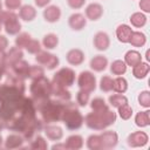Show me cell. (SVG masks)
I'll return each mask as SVG.
<instances>
[{"mask_svg": "<svg viewBox=\"0 0 150 150\" xmlns=\"http://www.w3.org/2000/svg\"><path fill=\"white\" fill-rule=\"evenodd\" d=\"M25 80L15 75L6 74V80L0 84V103L12 102L23 97L25 94Z\"/></svg>", "mask_w": 150, "mask_h": 150, "instance_id": "1", "label": "cell"}, {"mask_svg": "<svg viewBox=\"0 0 150 150\" xmlns=\"http://www.w3.org/2000/svg\"><path fill=\"white\" fill-rule=\"evenodd\" d=\"M67 103L61 102L56 98H52L50 96L46 101V103L36 110V116L42 122V124H50L52 122L61 121V116Z\"/></svg>", "mask_w": 150, "mask_h": 150, "instance_id": "2", "label": "cell"}, {"mask_svg": "<svg viewBox=\"0 0 150 150\" xmlns=\"http://www.w3.org/2000/svg\"><path fill=\"white\" fill-rule=\"evenodd\" d=\"M116 112H114L110 109L103 110V111H94L86 115L83 118V122L86 125L93 130H103L108 128L109 125L114 124L116 122Z\"/></svg>", "mask_w": 150, "mask_h": 150, "instance_id": "3", "label": "cell"}, {"mask_svg": "<svg viewBox=\"0 0 150 150\" xmlns=\"http://www.w3.org/2000/svg\"><path fill=\"white\" fill-rule=\"evenodd\" d=\"M61 121L66 124L69 130H76L83 124V116L80 110L76 108V104L71 101L68 102L64 107V110L61 116Z\"/></svg>", "mask_w": 150, "mask_h": 150, "instance_id": "4", "label": "cell"}, {"mask_svg": "<svg viewBox=\"0 0 150 150\" xmlns=\"http://www.w3.org/2000/svg\"><path fill=\"white\" fill-rule=\"evenodd\" d=\"M29 91L33 98H47L52 96V81L46 76L33 80L29 86Z\"/></svg>", "mask_w": 150, "mask_h": 150, "instance_id": "5", "label": "cell"}, {"mask_svg": "<svg viewBox=\"0 0 150 150\" xmlns=\"http://www.w3.org/2000/svg\"><path fill=\"white\" fill-rule=\"evenodd\" d=\"M74 82H75V71L68 67H64V68H61L60 70H57L54 74L53 80H52V83L63 87V88L70 87Z\"/></svg>", "mask_w": 150, "mask_h": 150, "instance_id": "6", "label": "cell"}, {"mask_svg": "<svg viewBox=\"0 0 150 150\" xmlns=\"http://www.w3.org/2000/svg\"><path fill=\"white\" fill-rule=\"evenodd\" d=\"M77 86L80 89L86 90L88 93H91L96 89V77L91 71L83 70L80 73L77 77Z\"/></svg>", "mask_w": 150, "mask_h": 150, "instance_id": "7", "label": "cell"}, {"mask_svg": "<svg viewBox=\"0 0 150 150\" xmlns=\"http://www.w3.org/2000/svg\"><path fill=\"white\" fill-rule=\"evenodd\" d=\"M35 60L39 64L43 66L45 68L52 70L54 68H56L60 63V60L56 55L52 54V53H48L47 50H40L38 54H35Z\"/></svg>", "mask_w": 150, "mask_h": 150, "instance_id": "8", "label": "cell"}, {"mask_svg": "<svg viewBox=\"0 0 150 150\" xmlns=\"http://www.w3.org/2000/svg\"><path fill=\"white\" fill-rule=\"evenodd\" d=\"M149 136L144 131H135L128 136V145L131 148H141L146 145Z\"/></svg>", "mask_w": 150, "mask_h": 150, "instance_id": "9", "label": "cell"}, {"mask_svg": "<svg viewBox=\"0 0 150 150\" xmlns=\"http://www.w3.org/2000/svg\"><path fill=\"white\" fill-rule=\"evenodd\" d=\"M100 137H101L102 149H112L118 143V135H117V132H115L112 130L103 131L100 135Z\"/></svg>", "mask_w": 150, "mask_h": 150, "instance_id": "10", "label": "cell"}, {"mask_svg": "<svg viewBox=\"0 0 150 150\" xmlns=\"http://www.w3.org/2000/svg\"><path fill=\"white\" fill-rule=\"evenodd\" d=\"M94 47L97 49V50H107L110 46V39H109V35L105 33V32H97L95 35H94Z\"/></svg>", "mask_w": 150, "mask_h": 150, "instance_id": "11", "label": "cell"}, {"mask_svg": "<svg viewBox=\"0 0 150 150\" xmlns=\"http://www.w3.org/2000/svg\"><path fill=\"white\" fill-rule=\"evenodd\" d=\"M102 15H103V7L100 4L93 2L86 7V18L87 19H89L91 21H96V20L101 19Z\"/></svg>", "mask_w": 150, "mask_h": 150, "instance_id": "12", "label": "cell"}, {"mask_svg": "<svg viewBox=\"0 0 150 150\" xmlns=\"http://www.w3.org/2000/svg\"><path fill=\"white\" fill-rule=\"evenodd\" d=\"M68 25L73 30H81L87 25V19L81 13H74L68 19Z\"/></svg>", "mask_w": 150, "mask_h": 150, "instance_id": "13", "label": "cell"}, {"mask_svg": "<svg viewBox=\"0 0 150 150\" xmlns=\"http://www.w3.org/2000/svg\"><path fill=\"white\" fill-rule=\"evenodd\" d=\"M66 59H67V62L69 64H71V66H80L84 61V53L81 49L73 48V49L68 50V53L66 54Z\"/></svg>", "mask_w": 150, "mask_h": 150, "instance_id": "14", "label": "cell"}, {"mask_svg": "<svg viewBox=\"0 0 150 150\" xmlns=\"http://www.w3.org/2000/svg\"><path fill=\"white\" fill-rule=\"evenodd\" d=\"M52 96L61 102H70L71 100V95L70 93L67 90V88H63V87H60V86H56L54 83H52Z\"/></svg>", "mask_w": 150, "mask_h": 150, "instance_id": "15", "label": "cell"}, {"mask_svg": "<svg viewBox=\"0 0 150 150\" xmlns=\"http://www.w3.org/2000/svg\"><path fill=\"white\" fill-rule=\"evenodd\" d=\"M61 18V9L56 6V5H50V6H47L46 9L43 11V19L47 21V22H56L59 21Z\"/></svg>", "mask_w": 150, "mask_h": 150, "instance_id": "16", "label": "cell"}, {"mask_svg": "<svg viewBox=\"0 0 150 150\" xmlns=\"http://www.w3.org/2000/svg\"><path fill=\"white\" fill-rule=\"evenodd\" d=\"M23 57V52L21 48L19 47H12L7 53H6V62H5V67L6 66H12L13 63L18 62L19 60H21Z\"/></svg>", "mask_w": 150, "mask_h": 150, "instance_id": "17", "label": "cell"}, {"mask_svg": "<svg viewBox=\"0 0 150 150\" xmlns=\"http://www.w3.org/2000/svg\"><path fill=\"white\" fill-rule=\"evenodd\" d=\"M132 29L130 26L125 25V23H122L117 28H116V36H117V40L122 43H128L129 40H130V36L132 34Z\"/></svg>", "mask_w": 150, "mask_h": 150, "instance_id": "18", "label": "cell"}, {"mask_svg": "<svg viewBox=\"0 0 150 150\" xmlns=\"http://www.w3.org/2000/svg\"><path fill=\"white\" fill-rule=\"evenodd\" d=\"M45 134L47 138H49L50 141H60L63 137L62 128L59 125H53V124H46Z\"/></svg>", "mask_w": 150, "mask_h": 150, "instance_id": "19", "label": "cell"}, {"mask_svg": "<svg viewBox=\"0 0 150 150\" xmlns=\"http://www.w3.org/2000/svg\"><path fill=\"white\" fill-rule=\"evenodd\" d=\"M25 139L20 134H11L7 136L6 141H5V148L6 149H18L21 148L23 144Z\"/></svg>", "mask_w": 150, "mask_h": 150, "instance_id": "20", "label": "cell"}, {"mask_svg": "<svg viewBox=\"0 0 150 150\" xmlns=\"http://www.w3.org/2000/svg\"><path fill=\"white\" fill-rule=\"evenodd\" d=\"M19 9V16L23 21H33L36 16V9L32 5H23Z\"/></svg>", "mask_w": 150, "mask_h": 150, "instance_id": "21", "label": "cell"}, {"mask_svg": "<svg viewBox=\"0 0 150 150\" xmlns=\"http://www.w3.org/2000/svg\"><path fill=\"white\" fill-rule=\"evenodd\" d=\"M90 68L95 71H103L108 66V59L103 55H96L90 60Z\"/></svg>", "mask_w": 150, "mask_h": 150, "instance_id": "22", "label": "cell"}, {"mask_svg": "<svg viewBox=\"0 0 150 150\" xmlns=\"http://www.w3.org/2000/svg\"><path fill=\"white\" fill-rule=\"evenodd\" d=\"M64 144L69 150H79L83 146V138L81 135H71L66 139Z\"/></svg>", "mask_w": 150, "mask_h": 150, "instance_id": "23", "label": "cell"}, {"mask_svg": "<svg viewBox=\"0 0 150 150\" xmlns=\"http://www.w3.org/2000/svg\"><path fill=\"white\" fill-rule=\"evenodd\" d=\"M124 62L127 66L134 67L139 62H142V55L137 50H128L124 55Z\"/></svg>", "mask_w": 150, "mask_h": 150, "instance_id": "24", "label": "cell"}, {"mask_svg": "<svg viewBox=\"0 0 150 150\" xmlns=\"http://www.w3.org/2000/svg\"><path fill=\"white\" fill-rule=\"evenodd\" d=\"M149 70H150V66L146 62H139L138 64L132 67V75L136 79L141 80L146 77V75L149 74Z\"/></svg>", "mask_w": 150, "mask_h": 150, "instance_id": "25", "label": "cell"}, {"mask_svg": "<svg viewBox=\"0 0 150 150\" xmlns=\"http://www.w3.org/2000/svg\"><path fill=\"white\" fill-rule=\"evenodd\" d=\"M135 123L139 128L148 127L150 124V111L149 110H144V111L137 112L136 116H135Z\"/></svg>", "mask_w": 150, "mask_h": 150, "instance_id": "26", "label": "cell"}, {"mask_svg": "<svg viewBox=\"0 0 150 150\" xmlns=\"http://www.w3.org/2000/svg\"><path fill=\"white\" fill-rule=\"evenodd\" d=\"M146 42V36L142 32H132L129 43L132 47H143Z\"/></svg>", "mask_w": 150, "mask_h": 150, "instance_id": "27", "label": "cell"}, {"mask_svg": "<svg viewBox=\"0 0 150 150\" xmlns=\"http://www.w3.org/2000/svg\"><path fill=\"white\" fill-rule=\"evenodd\" d=\"M128 89V81L123 76H117L112 80V90L120 94L125 93Z\"/></svg>", "mask_w": 150, "mask_h": 150, "instance_id": "28", "label": "cell"}, {"mask_svg": "<svg viewBox=\"0 0 150 150\" xmlns=\"http://www.w3.org/2000/svg\"><path fill=\"white\" fill-rule=\"evenodd\" d=\"M42 45L47 49H54V48H56V46L59 45V38H57V35L54 34V33L46 34L43 36V39H42Z\"/></svg>", "mask_w": 150, "mask_h": 150, "instance_id": "29", "label": "cell"}, {"mask_svg": "<svg viewBox=\"0 0 150 150\" xmlns=\"http://www.w3.org/2000/svg\"><path fill=\"white\" fill-rule=\"evenodd\" d=\"M5 30L7 34L9 35H15V34H19L20 30H21V23L19 21V18L14 19V20H11L9 22L5 23Z\"/></svg>", "mask_w": 150, "mask_h": 150, "instance_id": "30", "label": "cell"}, {"mask_svg": "<svg viewBox=\"0 0 150 150\" xmlns=\"http://www.w3.org/2000/svg\"><path fill=\"white\" fill-rule=\"evenodd\" d=\"M110 71L114 75H117V76L123 75L127 71V64H125V62L122 61V60H115V61H112V63L110 64Z\"/></svg>", "mask_w": 150, "mask_h": 150, "instance_id": "31", "label": "cell"}, {"mask_svg": "<svg viewBox=\"0 0 150 150\" xmlns=\"http://www.w3.org/2000/svg\"><path fill=\"white\" fill-rule=\"evenodd\" d=\"M129 20H130L131 25L134 27H137V28H141V27H143L146 23V16L142 12H135V13H132Z\"/></svg>", "mask_w": 150, "mask_h": 150, "instance_id": "32", "label": "cell"}, {"mask_svg": "<svg viewBox=\"0 0 150 150\" xmlns=\"http://www.w3.org/2000/svg\"><path fill=\"white\" fill-rule=\"evenodd\" d=\"M29 148L34 149V150H46L48 148V144H47V141L42 136L38 135V136L33 137V139L30 141Z\"/></svg>", "mask_w": 150, "mask_h": 150, "instance_id": "33", "label": "cell"}, {"mask_svg": "<svg viewBox=\"0 0 150 150\" xmlns=\"http://www.w3.org/2000/svg\"><path fill=\"white\" fill-rule=\"evenodd\" d=\"M109 103H110L111 107L118 108L122 104L128 103V98H127V96H124V95H122V94L118 93V94H114V95L109 96Z\"/></svg>", "mask_w": 150, "mask_h": 150, "instance_id": "34", "label": "cell"}, {"mask_svg": "<svg viewBox=\"0 0 150 150\" xmlns=\"http://www.w3.org/2000/svg\"><path fill=\"white\" fill-rule=\"evenodd\" d=\"M87 146L90 150H100V149H102V143H101L100 135H90L87 138Z\"/></svg>", "mask_w": 150, "mask_h": 150, "instance_id": "35", "label": "cell"}, {"mask_svg": "<svg viewBox=\"0 0 150 150\" xmlns=\"http://www.w3.org/2000/svg\"><path fill=\"white\" fill-rule=\"evenodd\" d=\"M45 76V69L41 66H29L28 69V77L30 80H36L39 77Z\"/></svg>", "mask_w": 150, "mask_h": 150, "instance_id": "36", "label": "cell"}, {"mask_svg": "<svg viewBox=\"0 0 150 150\" xmlns=\"http://www.w3.org/2000/svg\"><path fill=\"white\" fill-rule=\"evenodd\" d=\"M90 107L94 111H103V110H107L109 109V107L107 105L105 101L102 98V97H95L91 102H90Z\"/></svg>", "mask_w": 150, "mask_h": 150, "instance_id": "37", "label": "cell"}, {"mask_svg": "<svg viewBox=\"0 0 150 150\" xmlns=\"http://www.w3.org/2000/svg\"><path fill=\"white\" fill-rule=\"evenodd\" d=\"M30 39H32L30 34H28V33H20L15 38V46L19 47V48H21V49L22 48H26V46L30 41Z\"/></svg>", "mask_w": 150, "mask_h": 150, "instance_id": "38", "label": "cell"}, {"mask_svg": "<svg viewBox=\"0 0 150 150\" xmlns=\"http://www.w3.org/2000/svg\"><path fill=\"white\" fill-rule=\"evenodd\" d=\"M89 98H90V93L86 91V90H82L80 89L76 94V102L81 107H86L89 102Z\"/></svg>", "mask_w": 150, "mask_h": 150, "instance_id": "39", "label": "cell"}, {"mask_svg": "<svg viewBox=\"0 0 150 150\" xmlns=\"http://www.w3.org/2000/svg\"><path fill=\"white\" fill-rule=\"evenodd\" d=\"M118 109V115H120V117L122 118V120H129L130 117H131V115H132V108L128 104V103H124V104H122L121 107H118L117 108Z\"/></svg>", "mask_w": 150, "mask_h": 150, "instance_id": "40", "label": "cell"}, {"mask_svg": "<svg viewBox=\"0 0 150 150\" xmlns=\"http://www.w3.org/2000/svg\"><path fill=\"white\" fill-rule=\"evenodd\" d=\"M100 88L102 91L104 93H108V91H111L112 90V79L108 75L103 76L100 81Z\"/></svg>", "mask_w": 150, "mask_h": 150, "instance_id": "41", "label": "cell"}, {"mask_svg": "<svg viewBox=\"0 0 150 150\" xmlns=\"http://www.w3.org/2000/svg\"><path fill=\"white\" fill-rule=\"evenodd\" d=\"M19 18L13 11H1L0 12V23L1 25H5L7 22H9L11 20H14Z\"/></svg>", "mask_w": 150, "mask_h": 150, "instance_id": "42", "label": "cell"}, {"mask_svg": "<svg viewBox=\"0 0 150 150\" xmlns=\"http://www.w3.org/2000/svg\"><path fill=\"white\" fill-rule=\"evenodd\" d=\"M26 49L29 54H38L40 50H41V43L40 41L38 40H34V39H30V41L27 43L26 46Z\"/></svg>", "mask_w": 150, "mask_h": 150, "instance_id": "43", "label": "cell"}, {"mask_svg": "<svg viewBox=\"0 0 150 150\" xmlns=\"http://www.w3.org/2000/svg\"><path fill=\"white\" fill-rule=\"evenodd\" d=\"M138 103L144 108H149L150 107V93L148 90H143V91L139 93Z\"/></svg>", "mask_w": 150, "mask_h": 150, "instance_id": "44", "label": "cell"}, {"mask_svg": "<svg viewBox=\"0 0 150 150\" xmlns=\"http://www.w3.org/2000/svg\"><path fill=\"white\" fill-rule=\"evenodd\" d=\"M5 7L8 11H14L21 7V0H5Z\"/></svg>", "mask_w": 150, "mask_h": 150, "instance_id": "45", "label": "cell"}, {"mask_svg": "<svg viewBox=\"0 0 150 150\" xmlns=\"http://www.w3.org/2000/svg\"><path fill=\"white\" fill-rule=\"evenodd\" d=\"M67 4L73 9H80L81 7L84 6L86 0H67Z\"/></svg>", "mask_w": 150, "mask_h": 150, "instance_id": "46", "label": "cell"}, {"mask_svg": "<svg viewBox=\"0 0 150 150\" xmlns=\"http://www.w3.org/2000/svg\"><path fill=\"white\" fill-rule=\"evenodd\" d=\"M139 8L144 13H149L150 12V0H141L139 1Z\"/></svg>", "mask_w": 150, "mask_h": 150, "instance_id": "47", "label": "cell"}, {"mask_svg": "<svg viewBox=\"0 0 150 150\" xmlns=\"http://www.w3.org/2000/svg\"><path fill=\"white\" fill-rule=\"evenodd\" d=\"M8 46V40L6 36L0 35V50H5Z\"/></svg>", "mask_w": 150, "mask_h": 150, "instance_id": "48", "label": "cell"}, {"mask_svg": "<svg viewBox=\"0 0 150 150\" xmlns=\"http://www.w3.org/2000/svg\"><path fill=\"white\" fill-rule=\"evenodd\" d=\"M35 1V5L38 7H46L52 0H34Z\"/></svg>", "mask_w": 150, "mask_h": 150, "instance_id": "49", "label": "cell"}, {"mask_svg": "<svg viewBox=\"0 0 150 150\" xmlns=\"http://www.w3.org/2000/svg\"><path fill=\"white\" fill-rule=\"evenodd\" d=\"M52 149H53V150H55V149L57 150V149H67V148H66V144H64V143H62V144L57 143V144H54V145L52 146Z\"/></svg>", "mask_w": 150, "mask_h": 150, "instance_id": "50", "label": "cell"}, {"mask_svg": "<svg viewBox=\"0 0 150 150\" xmlns=\"http://www.w3.org/2000/svg\"><path fill=\"white\" fill-rule=\"evenodd\" d=\"M2 129H4V124H2V121L0 120V131H1Z\"/></svg>", "mask_w": 150, "mask_h": 150, "instance_id": "51", "label": "cell"}, {"mask_svg": "<svg viewBox=\"0 0 150 150\" xmlns=\"http://www.w3.org/2000/svg\"><path fill=\"white\" fill-rule=\"evenodd\" d=\"M2 142H4V141H2V137H1V135H0V146L2 145Z\"/></svg>", "mask_w": 150, "mask_h": 150, "instance_id": "52", "label": "cell"}, {"mask_svg": "<svg viewBox=\"0 0 150 150\" xmlns=\"http://www.w3.org/2000/svg\"><path fill=\"white\" fill-rule=\"evenodd\" d=\"M2 11V2H1V0H0V12Z\"/></svg>", "mask_w": 150, "mask_h": 150, "instance_id": "53", "label": "cell"}, {"mask_svg": "<svg viewBox=\"0 0 150 150\" xmlns=\"http://www.w3.org/2000/svg\"><path fill=\"white\" fill-rule=\"evenodd\" d=\"M1 27H2V25H1V23H0V30H1V29H2V28H1Z\"/></svg>", "mask_w": 150, "mask_h": 150, "instance_id": "54", "label": "cell"}]
</instances>
